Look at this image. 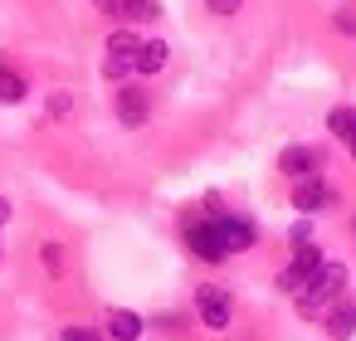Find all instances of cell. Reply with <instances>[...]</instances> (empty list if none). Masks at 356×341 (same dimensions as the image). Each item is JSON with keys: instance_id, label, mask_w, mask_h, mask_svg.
Segmentation results:
<instances>
[{"instance_id": "cell-1", "label": "cell", "mask_w": 356, "mask_h": 341, "mask_svg": "<svg viewBox=\"0 0 356 341\" xmlns=\"http://www.w3.org/2000/svg\"><path fill=\"white\" fill-rule=\"evenodd\" d=\"M186 244L195 249V258L220 263V258H229V253H239V249L254 244V224L249 219H234V215H215V219L191 224L186 229Z\"/></svg>"}, {"instance_id": "cell-2", "label": "cell", "mask_w": 356, "mask_h": 341, "mask_svg": "<svg viewBox=\"0 0 356 341\" xmlns=\"http://www.w3.org/2000/svg\"><path fill=\"white\" fill-rule=\"evenodd\" d=\"M337 297H346V268H341V263H322V268L293 292V302H298L302 317H322Z\"/></svg>"}, {"instance_id": "cell-3", "label": "cell", "mask_w": 356, "mask_h": 341, "mask_svg": "<svg viewBox=\"0 0 356 341\" xmlns=\"http://www.w3.org/2000/svg\"><path fill=\"white\" fill-rule=\"evenodd\" d=\"M137 49H142V44H137L132 30H113V35H108V64H103V74H108V78L132 74V69H137Z\"/></svg>"}, {"instance_id": "cell-4", "label": "cell", "mask_w": 356, "mask_h": 341, "mask_svg": "<svg viewBox=\"0 0 356 341\" xmlns=\"http://www.w3.org/2000/svg\"><path fill=\"white\" fill-rule=\"evenodd\" d=\"M322 263H327V258H322V249H317V244H298L293 263H288V268H283V278H278V283H283V292H298V288H302Z\"/></svg>"}, {"instance_id": "cell-5", "label": "cell", "mask_w": 356, "mask_h": 341, "mask_svg": "<svg viewBox=\"0 0 356 341\" xmlns=\"http://www.w3.org/2000/svg\"><path fill=\"white\" fill-rule=\"evenodd\" d=\"M195 307H200V322L215 326V331H225L229 317H234V302H229L225 288H200V292H195Z\"/></svg>"}, {"instance_id": "cell-6", "label": "cell", "mask_w": 356, "mask_h": 341, "mask_svg": "<svg viewBox=\"0 0 356 341\" xmlns=\"http://www.w3.org/2000/svg\"><path fill=\"white\" fill-rule=\"evenodd\" d=\"M293 205H298L302 215H317L322 205H332V190H327L317 176H307V181H298V190H293Z\"/></svg>"}, {"instance_id": "cell-7", "label": "cell", "mask_w": 356, "mask_h": 341, "mask_svg": "<svg viewBox=\"0 0 356 341\" xmlns=\"http://www.w3.org/2000/svg\"><path fill=\"white\" fill-rule=\"evenodd\" d=\"M322 317H327V331H332L337 341H346V336L356 331V302H351V297H337Z\"/></svg>"}, {"instance_id": "cell-8", "label": "cell", "mask_w": 356, "mask_h": 341, "mask_svg": "<svg viewBox=\"0 0 356 341\" xmlns=\"http://www.w3.org/2000/svg\"><path fill=\"white\" fill-rule=\"evenodd\" d=\"M278 166H283L293 181H307V176H317V151H307V147H288V151L278 156Z\"/></svg>"}, {"instance_id": "cell-9", "label": "cell", "mask_w": 356, "mask_h": 341, "mask_svg": "<svg viewBox=\"0 0 356 341\" xmlns=\"http://www.w3.org/2000/svg\"><path fill=\"white\" fill-rule=\"evenodd\" d=\"M147 108H152V103H147V93H142V88H122V93H118V117H122L127 127L147 122Z\"/></svg>"}, {"instance_id": "cell-10", "label": "cell", "mask_w": 356, "mask_h": 341, "mask_svg": "<svg viewBox=\"0 0 356 341\" xmlns=\"http://www.w3.org/2000/svg\"><path fill=\"white\" fill-rule=\"evenodd\" d=\"M113 15H118V20H132V25H147V20L161 15V6H156V0H118Z\"/></svg>"}, {"instance_id": "cell-11", "label": "cell", "mask_w": 356, "mask_h": 341, "mask_svg": "<svg viewBox=\"0 0 356 341\" xmlns=\"http://www.w3.org/2000/svg\"><path fill=\"white\" fill-rule=\"evenodd\" d=\"M327 127H332V132L351 147V156H356V108H332V113H327Z\"/></svg>"}, {"instance_id": "cell-12", "label": "cell", "mask_w": 356, "mask_h": 341, "mask_svg": "<svg viewBox=\"0 0 356 341\" xmlns=\"http://www.w3.org/2000/svg\"><path fill=\"white\" fill-rule=\"evenodd\" d=\"M166 54H171V49H166L161 40L142 44V49H137V74H156V69H166Z\"/></svg>"}, {"instance_id": "cell-13", "label": "cell", "mask_w": 356, "mask_h": 341, "mask_svg": "<svg viewBox=\"0 0 356 341\" xmlns=\"http://www.w3.org/2000/svg\"><path fill=\"white\" fill-rule=\"evenodd\" d=\"M108 326H113L118 341H137V336H142V317H137V312H113Z\"/></svg>"}, {"instance_id": "cell-14", "label": "cell", "mask_w": 356, "mask_h": 341, "mask_svg": "<svg viewBox=\"0 0 356 341\" xmlns=\"http://www.w3.org/2000/svg\"><path fill=\"white\" fill-rule=\"evenodd\" d=\"M20 98H25V78L0 64V103H20Z\"/></svg>"}, {"instance_id": "cell-15", "label": "cell", "mask_w": 356, "mask_h": 341, "mask_svg": "<svg viewBox=\"0 0 356 341\" xmlns=\"http://www.w3.org/2000/svg\"><path fill=\"white\" fill-rule=\"evenodd\" d=\"M64 341H103V336H98V331H83V326H69Z\"/></svg>"}, {"instance_id": "cell-16", "label": "cell", "mask_w": 356, "mask_h": 341, "mask_svg": "<svg viewBox=\"0 0 356 341\" xmlns=\"http://www.w3.org/2000/svg\"><path fill=\"white\" fill-rule=\"evenodd\" d=\"M205 6H210L215 15H234V10H239V0H205Z\"/></svg>"}, {"instance_id": "cell-17", "label": "cell", "mask_w": 356, "mask_h": 341, "mask_svg": "<svg viewBox=\"0 0 356 341\" xmlns=\"http://www.w3.org/2000/svg\"><path fill=\"white\" fill-rule=\"evenodd\" d=\"M6 219H10V200H6V195H0V224H6Z\"/></svg>"}, {"instance_id": "cell-18", "label": "cell", "mask_w": 356, "mask_h": 341, "mask_svg": "<svg viewBox=\"0 0 356 341\" xmlns=\"http://www.w3.org/2000/svg\"><path fill=\"white\" fill-rule=\"evenodd\" d=\"M98 6H103V10H108V15H113V6H118V0H98Z\"/></svg>"}]
</instances>
